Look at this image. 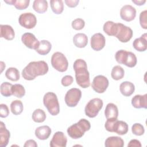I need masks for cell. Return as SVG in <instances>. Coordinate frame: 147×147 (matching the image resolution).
Returning a JSON list of instances; mask_svg holds the SVG:
<instances>
[{"mask_svg": "<svg viewBox=\"0 0 147 147\" xmlns=\"http://www.w3.org/2000/svg\"><path fill=\"white\" fill-rule=\"evenodd\" d=\"M48 69L47 63L43 60L31 61L23 69L22 76L25 80H32L38 76L45 75Z\"/></svg>", "mask_w": 147, "mask_h": 147, "instance_id": "6da1fadb", "label": "cell"}, {"mask_svg": "<svg viewBox=\"0 0 147 147\" xmlns=\"http://www.w3.org/2000/svg\"><path fill=\"white\" fill-rule=\"evenodd\" d=\"M73 67L77 84L83 88H88L90 85V80L86 62L81 59H77L75 61Z\"/></svg>", "mask_w": 147, "mask_h": 147, "instance_id": "7a4b0ae2", "label": "cell"}, {"mask_svg": "<svg viewBox=\"0 0 147 147\" xmlns=\"http://www.w3.org/2000/svg\"><path fill=\"white\" fill-rule=\"evenodd\" d=\"M91 128L90 122L86 119H80L67 129L68 136L73 139H78L83 136L85 132Z\"/></svg>", "mask_w": 147, "mask_h": 147, "instance_id": "3957f363", "label": "cell"}, {"mask_svg": "<svg viewBox=\"0 0 147 147\" xmlns=\"http://www.w3.org/2000/svg\"><path fill=\"white\" fill-rule=\"evenodd\" d=\"M43 103L52 115H57L60 112V106L57 95L52 92L46 93L43 97Z\"/></svg>", "mask_w": 147, "mask_h": 147, "instance_id": "277c9868", "label": "cell"}, {"mask_svg": "<svg viewBox=\"0 0 147 147\" xmlns=\"http://www.w3.org/2000/svg\"><path fill=\"white\" fill-rule=\"evenodd\" d=\"M115 59L119 64H122L130 68L136 66L137 61L134 53L123 49L119 50L115 53Z\"/></svg>", "mask_w": 147, "mask_h": 147, "instance_id": "5b68a950", "label": "cell"}, {"mask_svg": "<svg viewBox=\"0 0 147 147\" xmlns=\"http://www.w3.org/2000/svg\"><path fill=\"white\" fill-rule=\"evenodd\" d=\"M51 64L56 70L61 72L66 71L68 67V62L66 57L60 52H56L52 55Z\"/></svg>", "mask_w": 147, "mask_h": 147, "instance_id": "8992f818", "label": "cell"}, {"mask_svg": "<svg viewBox=\"0 0 147 147\" xmlns=\"http://www.w3.org/2000/svg\"><path fill=\"white\" fill-rule=\"evenodd\" d=\"M103 101L101 99L96 98L91 99L86 105L84 111L89 118L95 117L103 107Z\"/></svg>", "mask_w": 147, "mask_h": 147, "instance_id": "52a82bcc", "label": "cell"}, {"mask_svg": "<svg viewBox=\"0 0 147 147\" xmlns=\"http://www.w3.org/2000/svg\"><path fill=\"white\" fill-rule=\"evenodd\" d=\"M81 97V90L77 88H72L67 92L64 97V100L66 105L68 107H73L78 105Z\"/></svg>", "mask_w": 147, "mask_h": 147, "instance_id": "ba28073f", "label": "cell"}, {"mask_svg": "<svg viewBox=\"0 0 147 147\" xmlns=\"http://www.w3.org/2000/svg\"><path fill=\"white\" fill-rule=\"evenodd\" d=\"M121 42H128L133 37V30L121 23H117V30L115 35Z\"/></svg>", "mask_w": 147, "mask_h": 147, "instance_id": "9c48e42d", "label": "cell"}, {"mask_svg": "<svg viewBox=\"0 0 147 147\" xmlns=\"http://www.w3.org/2000/svg\"><path fill=\"white\" fill-rule=\"evenodd\" d=\"M109 80L103 75H98L95 76L92 82V88L96 92L103 93L109 86Z\"/></svg>", "mask_w": 147, "mask_h": 147, "instance_id": "30bf717a", "label": "cell"}, {"mask_svg": "<svg viewBox=\"0 0 147 147\" xmlns=\"http://www.w3.org/2000/svg\"><path fill=\"white\" fill-rule=\"evenodd\" d=\"M20 25L28 29H33L37 24V18L32 13H24L21 14L18 18Z\"/></svg>", "mask_w": 147, "mask_h": 147, "instance_id": "8fae6325", "label": "cell"}, {"mask_svg": "<svg viewBox=\"0 0 147 147\" xmlns=\"http://www.w3.org/2000/svg\"><path fill=\"white\" fill-rule=\"evenodd\" d=\"M120 16L125 21H131L136 16V10L133 6L130 5H124L120 10Z\"/></svg>", "mask_w": 147, "mask_h": 147, "instance_id": "7c38bea8", "label": "cell"}, {"mask_svg": "<svg viewBox=\"0 0 147 147\" xmlns=\"http://www.w3.org/2000/svg\"><path fill=\"white\" fill-rule=\"evenodd\" d=\"M90 42L92 49L94 51H99L105 47L106 44V39L102 34L97 33L92 36L91 37Z\"/></svg>", "mask_w": 147, "mask_h": 147, "instance_id": "4fadbf2b", "label": "cell"}, {"mask_svg": "<svg viewBox=\"0 0 147 147\" xmlns=\"http://www.w3.org/2000/svg\"><path fill=\"white\" fill-rule=\"evenodd\" d=\"M21 41L26 47L34 50L38 48L40 44V42L35 36L31 33H25L23 34L21 37Z\"/></svg>", "mask_w": 147, "mask_h": 147, "instance_id": "5bb4252c", "label": "cell"}, {"mask_svg": "<svg viewBox=\"0 0 147 147\" xmlns=\"http://www.w3.org/2000/svg\"><path fill=\"white\" fill-rule=\"evenodd\" d=\"M67 138L62 131L56 132L50 141L51 147H65L67 145Z\"/></svg>", "mask_w": 147, "mask_h": 147, "instance_id": "9a60e30c", "label": "cell"}, {"mask_svg": "<svg viewBox=\"0 0 147 147\" xmlns=\"http://www.w3.org/2000/svg\"><path fill=\"white\" fill-rule=\"evenodd\" d=\"M131 105L136 109L147 108V94L136 95L131 99Z\"/></svg>", "mask_w": 147, "mask_h": 147, "instance_id": "2e32d148", "label": "cell"}, {"mask_svg": "<svg viewBox=\"0 0 147 147\" xmlns=\"http://www.w3.org/2000/svg\"><path fill=\"white\" fill-rule=\"evenodd\" d=\"M128 131V125L123 121L116 120L111 128V132L116 133L119 135H124Z\"/></svg>", "mask_w": 147, "mask_h": 147, "instance_id": "e0dca14e", "label": "cell"}, {"mask_svg": "<svg viewBox=\"0 0 147 147\" xmlns=\"http://www.w3.org/2000/svg\"><path fill=\"white\" fill-rule=\"evenodd\" d=\"M10 137V131L6 129L3 122L0 124V146L5 147L7 145Z\"/></svg>", "mask_w": 147, "mask_h": 147, "instance_id": "ac0fdd59", "label": "cell"}, {"mask_svg": "<svg viewBox=\"0 0 147 147\" xmlns=\"http://www.w3.org/2000/svg\"><path fill=\"white\" fill-rule=\"evenodd\" d=\"M105 115L107 119H117L118 116L117 106L113 103H108L105 110Z\"/></svg>", "mask_w": 147, "mask_h": 147, "instance_id": "d6986e66", "label": "cell"}, {"mask_svg": "<svg viewBox=\"0 0 147 147\" xmlns=\"http://www.w3.org/2000/svg\"><path fill=\"white\" fill-rule=\"evenodd\" d=\"M0 37L7 40H12L15 36V33L13 28L9 25H0Z\"/></svg>", "mask_w": 147, "mask_h": 147, "instance_id": "ffe728a7", "label": "cell"}, {"mask_svg": "<svg viewBox=\"0 0 147 147\" xmlns=\"http://www.w3.org/2000/svg\"><path fill=\"white\" fill-rule=\"evenodd\" d=\"M52 130L49 126L44 125L38 127L35 130V136L41 140H45L49 138L51 134Z\"/></svg>", "mask_w": 147, "mask_h": 147, "instance_id": "44dd1931", "label": "cell"}, {"mask_svg": "<svg viewBox=\"0 0 147 147\" xmlns=\"http://www.w3.org/2000/svg\"><path fill=\"white\" fill-rule=\"evenodd\" d=\"M133 48L139 52H144L147 49L146 33H144L140 37L136 38L133 42Z\"/></svg>", "mask_w": 147, "mask_h": 147, "instance_id": "7402d4cb", "label": "cell"}, {"mask_svg": "<svg viewBox=\"0 0 147 147\" xmlns=\"http://www.w3.org/2000/svg\"><path fill=\"white\" fill-rule=\"evenodd\" d=\"M119 90L121 94L125 96H129L131 95L135 90V86L133 83L125 81L121 83Z\"/></svg>", "mask_w": 147, "mask_h": 147, "instance_id": "603a6c76", "label": "cell"}, {"mask_svg": "<svg viewBox=\"0 0 147 147\" xmlns=\"http://www.w3.org/2000/svg\"><path fill=\"white\" fill-rule=\"evenodd\" d=\"M73 42L78 48H84L87 45L88 37L84 33H77L73 37Z\"/></svg>", "mask_w": 147, "mask_h": 147, "instance_id": "cb8c5ba5", "label": "cell"}, {"mask_svg": "<svg viewBox=\"0 0 147 147\" xmlns=\"http://www.w3.org/2000/svg\"><path fill=\"white\" fill-rule=\"evenodd\" d=\"M105 145L106 147H123L124 141L118 136L109 137L106 140Z\"/></svg>", "mask_w": 147, "mask_h": 147, "instance_id": "d4e9b609", "label": "cell"}, {"mask_svg": "<svg viewBox=\"0 0 147 147\" xmlns=\"http://www.w3.org/2000/svg\"><path fill=\"white\" fill-rule=\"evenodd\" d=\"M51 48V42L48 40H43L40 41L39 45L35 51L41 55H46L50 52Z\"/></svg>", "mask_w": 147, "mask_h": 147, "instance_id": "484cf974", "label": "cell"}, {"mask_svg": "<svg viewBox=\"0 0 147 147\" xmlns=\"http://www.w3.org/2000/svg\"><path fill=\"white\" fill-rule=\"evenodd\" d=\"M33 9L38 13H44L48 9V2L45 0H35L33 3Z\"/></svg>", "mask_w": 147, "mask_h": 147, "instance_id": "4316f807", "label": "cell"}, {"mask_svg": "<svg viewBox=\"0 0 147 147\" xmlns=\"http://www.w3.org/2000/svg\"><path fill=\"white\" fill-rule=\"evenodd\" d=\"M103 31L110 36H115L117 30V23L108 21L105 23L103 27Z\"/></svg>", "mask_w": 147, "mask_h": 147, "instance_id": "83f0119b", "label": "cell"}, {"mask_svg": "<svg viewBox=\"0 0 147 147\" xmlns=\"http://www.w3.org/2000/svg\"><path fill=\"white\" fill-rule=\"evenodd\" d=\"M51 7L52 11L56 14H61L64 10L63 2L61 0H51Z\"/></svg>", "mask_w": 147, "mask_h": 147, "instance_id": "f1b7e54d", "label": "cell"}, {"mask_svg": "<svg viewBox=\"0 0 147 147\" xmlns=\"http://www.w3.org/2000/svg\"><path fill=\"white\" fill-rule=\"evenodd\" d=\"M6 78L11 81H17L20 79V75L19 71L14 67L9 68L5 72Z\"/></svg>", "mask_w": 147, "mask_h": 147, "instance_id": "f546056e", "label": "cell"}, {"mask_svg": "<svg viewBox=\"0 0 147 147\" xmlns=\"http://www.w3.org/2000/svg\"><path fill=\"white\" fill-rule=\"evenodd\" d=\"M46 114L44 110L40 109H36L32 115V119L35 122L41 123L43 122L46 119Z\"/></svg>", "mask_w": 147, "mask_h": 147, "instance_id": "4dcf8cb0", "label": "cell"}, {"mask_svg": "<svg viewBox=\"0 0 147 147\" xmlns=\"http://www.w3.org/2000/svg\"><path fill=\"white\" fill-rule=\"evenodd\" d=\"M125 75V71L123 68L120 65L114 66L111 72V76L114 80H118L122 79Z\"/></svg>", "mask_w": 147, "mask_h": 147, "instance_id": "1f68e13d", "label": "cell"}, {"mask_svg": "<svg viewBox=\"0 0 147 147\" xmlns=\"http://www.w3.org/2000/svg\"><path fill=\"white\" fill-rule=\"evenodd\" d=\"M23 104L20 100H14L10 104V110L14 115H20L23 111Z\"/></svg>", "mask_w": 147, "mask_h": 147, "instance_id": "d6a6232c", "label": "cell"}, {"mask_svg": "<svg viewBox=\"0 0 147 147\" xmlns=\"http://www.w3.org/2000/svg\"><path fill=\"white\" fill-rule=\"evenodd\" d=\"M12 87H13V84L5 82L2 83L1 84V94L6 97H8V96H10L11 95H13L12 93Z\"/></svg>", "mask_w": 147, "mask_h": 147, "instance_id": "836d02e7", "label": "cell"}, {"mask_svg": "<svg viewBox=\"0 0 147 147\" xmlns=\"http://www.w3.org/2000/svg\"><path fill=\"white\" fill-rule=\"evenodd\" d=\"M13 95L17 98H21L25 94V90L24 86L20 84H15L12 87Z\"/></svg>", "mask_w": 147, "mask_h": 147, "instance_id": "e575fe53", "label": "cell"}, {"mask_svg": "<svg viewBox=\"0 0 147 147\" xmlns=\"http://www.w3.org/2000/svg\"><path fill=\"white\" fill-rule=\"evenodd\" d=\"M132 133L136 136H142L145 132V129L143 125L139 123H136L133 124L131 127Z\"/></svg>", "mask_w": 147, "mask_h": 147, "instance_id": "d590c367", "label": "cell"}, {"mask_svg": "<svg viewBox=\"0 0 147 147\" xmlns=\"http://www.w3.org/2000/svg\"><path fill=\"white\" fill-rule=\"evenodd\" d=\"M71 25L73 29L76 30H82L85 25V22L84 21L80 18H76L74 20L72 21L71 23Z\"/></svg>", "mask_w": 147, "mask_h": 147, "instance_id": "8d00e7d4", "label": "cell"}, {"mask_svg": "<svg viewBox=\"0 0 147 147\" xmlns=\"http://www.w3.org/2000/svg\"><path fill=\"white\" fill-rule=\"evenodd\" d=\"M29 3V0H16L14 6L18 10H24L28 7Z\"/></svg>", "mask_w": 147, "mask_h": 147, "instance_id": "74e56055", "label": "cell"}, {"mask_svg": "<svg viewBox=\"0 0 147 147\" xmlns=\"http://www.w3.org/2000/svg\"><path fill=\"white\" fill-rule=\"evenodd\" d=\"M146 17H147V10H144L142 12H141L140 14V24L141 26V27L144 29H147V21H146Z\"/></svg>", "mask_w": 147, "mask_h": 147, "instance_id": "f35d334b", "label": "cell"}, {"mask_svg": "<svg viewBox=\"0 0 147 147\" xmlns=\"http://www.w3.org/2000/svg\"><path fill=\"white\" fill-rule=\"evenodd\" d=\"M74 81L73 77L71 75H65L64 76L61 80V84L64 87H67L70 86Z\"/></svg>", "mask_w": 147, "mask_h": 147, "instance_id": "ab89813d", "label": "cell"}, {"mask_svg": "<svg viewBox=\"0 0 147 147\" xmlns=\"http://www.w3.org/2000/svg\"><path fill=\"white\" fill-rule=\"evenodd\" d=\"M9 114V110L6 105L2 103L0 105V117L6 118Z\"/></svg>", "mask_w": 147, "mask_h": 147, "instance_id": "60d3db41", "label": "cell"}, {"mask_svg": "<svg viewBox=\"0 0 147 147\" xmlns=\"http://www.w3.org/2000/svg\"><path fill=\"white\" fill-rule=\"evenodd\" d=\"M79 2V0H65V3L69 7H76Z\"/></svg>", "mask_w": 147, "mask_h": 147, "instance_id": "b9f144b4", "label": "cell"}, {"mask_svg": "<svg viewBox=\"0 0 147 147\" xmlns=\"http://www.w3.org/2000/svg\"><path fill=\"white\" fill-rule=\"evenodd\" d=\"M127 146H137V147H141V144L140 141L136 139H133L130 141L129 142Z\"/></svg>", "mask_w": 147, "mask_h": 147, "instance_id": "7bdbcfd3", "label": "cell"}, {"mask_svg": "<svg viewBox=\"0 0 147 147\" xmlns=\"http://www.w3.org/2000/svg\"><path fill=\"white\" fill-rule=\"evenodd\" d=\"M24 147H37V144L36 142V141L33 140H29L26 141L24 145Z\"/></svg>", "mask_w": 147, "mask_h": 147, "instance_id": "ee69618b", "label": "cell"}, {"mask_svg": "<svg viewBox=\"0 0 147 147\" xmlns=\"http://www.w3.org/2000/svg\"><path fill=\"white\" fill-rule=\"evenodd\" d=\"M132 2L135 3L136 5L138 6H141L143 5L145 2V0H132Z\"/></svg>", "mask_w": 147, "mask_h": 147, "instance_id": "f6af8a7d", "label": "cell"}, {"mask_svg": "<svg viewBox=\"0 0 147 147\" xmlns=\"http://www.w3.org/2000/svg\"><path fill=\"white\" fill-rule=\"evenodd\" d=\"M15 1L16 0H9V1H4L5 2H6V3L10 5H14V3H15Z\"/></svg>", "mask_w": 147, "mask_h": 147, "instance_id": "bcb514c9", "label": "cell"}]
</instances>
